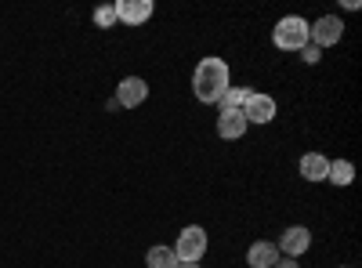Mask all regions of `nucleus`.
I'll return each instance as SVG.
<instances>
[{
  "mask_svg": "<svg viewBox=\"0 0 362 268\" xmlns=\"http://www.w3.org/2000/svg\"><path fill=\"white\" fill-rule=\"evenodd\" d=\"M247 116H243V109H221L218 112V134L225 138V141H235V138H243L247 134Z\"/></svg>",
  "mask_w": 362,
  "mask_h": 268,
  "instance_id": "nucleus-9",
  "label": "nucleus"
},
{
  "mask_svg": "<svg viewBox=\"0 0 362 268\" xmlns=\"http://www.w3.org/2000/svg\"><path fill=\"white\" fill-rule=\"evenodd\" d=\"M247 98H250L247 87H228V91L221 95V109H243Z\"/></svg>",
  "mask_w": 362,
  "mask_h": 268,
  "instance_id": "nucleus-14",
  "label": "nucleus"
},
{
  "mask_svg": "<svg viewBox=\"0 0 362 268\" xmlns=\"http://www.w3.org/2000/svg\"><path fill=\"white\" fill-rule=\"evenodd\" d=\"M95 25H98V29H109V25H116V8H112V4H102V8H95Z\"/></svg>",
  "mask_w": 362,
  "mask_h": 268,
  "instance_id": "nucleus-15",
  "label": "nucleus"
},
{
  "mask_svg": "<svg viewBox=\"0 0 362 268\" xmlns=\"http://www.w3.org/2000/svg\"><path fill=\"white\" fill-rule=\"evenodd\" d=\"M228 62L225 58H218V54H206V58H199L196 62V73H192V95H196V102H203V105H218L221 102V95L228 91Z\"/></svg>",
  "mask_w": 362,
  "mask_h": 268,
  "instance_id": "nucleus-1",
  "label": "nucleus"
},
{
  "mask_svg": "<svg viewBox=\"0 0 362 268\" xmlns=\"http://www.w3.org/2000/svg\"><path fill=\"white\" fill-rule=\"evenodd\" d=\"M112 8H116V22H127V25H141L156 11L153 0H119V4H112Z\"/></svg>",
  "mask_w": 362,
  "mask_h": 268,
  "instance_id": "nucleus-8",
  "label": "nucleus"
},
{
  "mask_svg": "<svg viewBox=\"0 0 362 268\" xmlns=\"http://www.w3.org/2000/svg\"><path fill=\"white\" fill-rule=\"evenodd\" d=\"M341 37H344V22H341V15H322V18L308 22V40H312L319 51L341 44Z\"/></svg>",
  "mask_w": 362,
  "mask_h": 268,
  "instance_id": "nucleus-4",
  "label": "nucleus"
},
{
  "mask_svg": "<svg viewBox=\"0 0 362 268\" xmlns=\"http://www.w3.org/2000/svg\"><path fill=\"white\" fill-rule=\"evenodd\" d=\"M206 247H210L206 228H199V225H185V228L177 232V240H174V254H177V261H203Z\"/></svg>",
  "mask_w": 362,
  "mask_h": 268,
  "instance_id": "nucleus-3",
  "label": "nucleus"
},
{
  "mask_svg": "<svg viewBox=\"0 0 362 268\" xmlns=\"http://www.w3.org/2000/svg\"><path fill=\"white\" fill-rule=\"evenodd\" d=\"M276 247H279V257H300V254L312 250V232L305 225H290Z\"/></svg>",
  "mask_w": 362,
  "mask_h": 268,
  "instance_id": "nucleus-5",
  "label": "nucleus"
},
{
  "mask_svg": "<svg viewBox=\"0 0 362 268\" xmlns=\"http://www.w3.org/2000/svg\"><path fill=\"white\" fill-rule=\"evenodd\" d=\"M145 264H148V268H177L181 261H177L174 247H163V243H160V247H153V250L145 254Z\"/></svg>",
  "mask_w": 362,
  "mask_h": 268,
  "instance_id": "nucleus-12",
  "label": "nucleus"
},
{
  "mask_svg": "<svg viewBox=\"0 0 362 268\" xmlns=\"http://www.w3.org/2000/svg\"><path fill=\"white\" fill-rule=\"evenodd\" d=\"M148 98V83L141 76H124L116 87V105L119 109H138L141 102Z\"/></svg>",
  "mask_w": 362,
  "mask_h": 268,
  "instance_id": "nucleus-6",
  "label": "nucleus"
},
{
  "mask_svg": "<svg viewBox=\"0 0 362 268\" xmlns=\"http://www.w3.org/2000/svg\"><path fill=\"white\" fill-rule=\"evenodd\" d=\"M177 268H199V261H181Z\"/></svg>",
  "mask_w": 362,
  "mask_h": 268,
  "instance_id": "nucleus-18",
  "label": "nucleus"
},
{
  "mask_svg": "<svg viewBox=\"0 0 362 268\" xmlns=\"http://www.w3.org/2000/svg\"><path fill=\"white\" fill-rule=\"evenodd\" d=\"M297 54H300V58H305V62H308V66H315V62H319V58H322V51H319L315 44H308V47H300Z\"/></svg>",
  "mask_w": 362,
  "mask_h": 268,
  "instance_id": "nucleus-16",
  "label": "nucleus"
},
{
  "mask_svg": "<svg viewBox=\"0 0 362 268\" xmlns=\"http://www.w3.org/2000/svg\"><path fill=\"white\" fill-rule=\"evenodd\" d=\"M326 182H334V185H351V182H355V163H351V160H329Z\"/></svg>",
  "mask_w": 362,
  "mask_h": 268,
  "instance_id": "nucleus-13",
  "label": "nucleus"
},
{
  "mask_svg": "<svg viewBox=\"0 0 362 268\" xmlns=\"http://www.w3.org/2000/svg\"><path fill=\"white\" fill-rule=\"evenodd\" d=\"M326 174H329V160L322 153L300 156V177H305V182H326Z\"/></svg>",
  "mask_w": 362,
  "mask_h": 268,
  "instance_id": "nucleus-11",
  "label": "nucleus"
},
{
  "mask_svg": "<svg viewBox=\"0 0 362 268\" xmlns=\"http://www.w3.org/2000/svg\"><path fill=\"white\" fill-rule=\"evenodd\" d=\"M276 261H279V247L276 243H268V240L250 243V250H247V264L250 268H276Z\"/></svg>",
  "mask_w": 362,
  "mask_h": 268,
  "instance_id": "nucleus-10",
  "label": "nucleus"
},
{
  "mask_svg": "<svg viewBox=\"0 0 362 268\" xmlns=\"http://www.w3.org/2000/svg\"><path fill=\"white\" fill-rule=\"evenodd\" d=\"M276 268H300V261H297V257H279Z\"/></svg>",
  "mask_w": 362,
  "mask_h": 268,
  "instance_id": "nucleus-17",
  "label": "nucleus"
},
{
  "mask_svg": "<svg viewBox=\"0 0 362 268\" xmlns=\"http://www.w3.org/2000/svg\"><path fill=\"white\" fill-rule=\"evenodd\" d=\"M276 98L272 95H257V91H250V98H247V105H243V116H247V124H272L276 120Z\"/></svg>",
  "mask_w": 362,
  "mask_h": 268,
  "instance_id": "nucleus-7",
  "label": "nucleus"
},
{
  "mask_svg": "<svg viewBox=\"0 0 362 268\" xmlns=\"http://www.w3.org/2000/svg\"><path fill=\"white\" fill-rule=\"evenodd\" d=\"M272 44H276L279 51H300V47H308V22L300 18V15H286L276 22V29H272Z\"/></svg>",
  "mask_w": 362,
  "mask_h": 268,
  "instance_id": "nucleus-2",
  "label": "nucleus"
}]
</instances>
